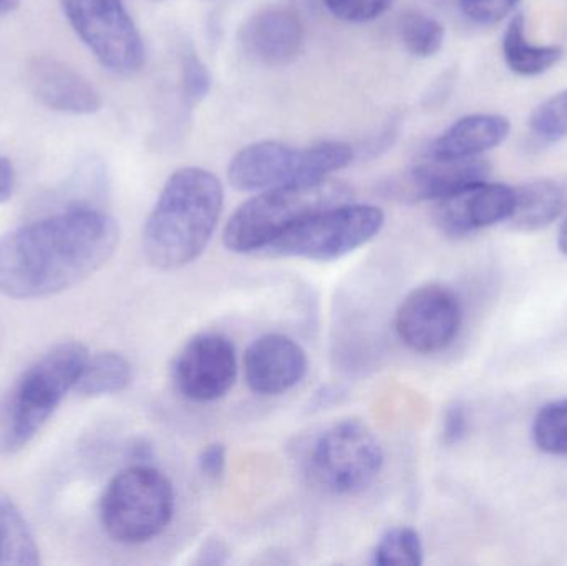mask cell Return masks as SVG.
<instances>
[{"label":"cell","instance_id":"cell-1","mask_svg":"<svg viewBox=\"0 0 567 566\" xmlns=\"http://www.w3.org/2000/svg\"><path fill=\"white\" fill-rule=\"evenodd\" d=\"M120 245V226L96 206H75L0 238V292L13 299L59 295L99 271Z\"/></svg>","mask_w":567,"mask_h":566},{"label":"cell","instance_id":"cell-2","mask_svg":"<svg viewBox=\"0 0 567 566\" xmlns=\"http://www.w3.org/2000/svg\"><path fill=\"white\" fill-rule=\"evenodd\" d=\"M225 189L212 172L186 166L169 176L143 229L150 265L165 271L195 261L212 241Z\"/></svg>","mask_w":567,"mask_h":566},{"label":"cell","instance_id":"cell-3","mask_svg":"<svg viewBox=\"0 0 567 566\" xmlns=\"http://www.w3.org/2000/svg\"><path fill=\"white\" fill-rule=\"evenodd\" d=\"M352 189L339 179L262 189L236 209L223 235L226 248L239 255L265 251L297 223L322 209L352 202Z\"/></svg>","mask_w":567,"mask_h":566},{"label":"cell","instance_id":"cell-4","mask_svg":"<svg viewBox=\"0 0 567 566\" xmlns=\"http://www.w3.org/2000/svg\"><path fill=\"white\" fill-rule=\"evenodd\" d=\"M89 359L80 342H63L30 366L12 389L0 428V451H22L52 418Z\"/></svg>","mask_w":567,"mask_h":566},{"label":"cell","instance_id":"cell-5","mask_svg":"<svg viewBox=\"0 0 567 566\" xmlns=\"http://www.w3.org/2000/svg\"><path fill=\"white\" fill-rule=\"evenodd\" d=\"M175 488L158 469L135 464L120 472L103 494L100 517L106 535L123 545L153 541L175 515Z\"/></svg>","mask_w":567,"mask_h":566},{"label":"cell","instance_id":"cell-6","mask_svg":"<svg viewBox=\"0 0 567 566\" xmlns=\"http://www.w3.org/2000/svg\"><path fill=\"white\" fill-rule=\"evenodd\" d=\"M355 158L342 142H322L290 148L279 142H259L236 153L229 163V183L241 192H262L276 186L320 182L346 168Z\"/></svg>","mask_w":567,"mask_h":566},{"label":"cell","instance_id":"cell-7","mask_svg":"<svg viewBox=\"0 0 567 566\" xmlns=\"http://www.w3.org/2000/svg\"><path fill=\"white\" fill-rule=\"evenodd\" d=\"M383 459L382 444L372 429L347 419L313 439L303 465L310 481L327 494L357 495L379 477Z\"/></svg>","mask_w":567,"mask_h":566},{"label":"cell","instance_id":"cell-8","mask_svg":"<svg viewBox=\"0 0 567 566\" xmlns=\"http://www.w3.org/2000/svg\"><path fill=\"white\" fill-rule=\"evenodd\" d=\"M383 223L385 213L379 206L342 203L297 223L265 253L275 258L336 261L372 241Z\"/></svg>","mask_w":567,"mask_h":566},{"label":"cell","instance_id":"cell-9","mask_svg":"<svg viewBox=\"0 0 567 566\" xmlns=\"http://www.w3.org/2000/svg\"><path fill=\"white\" fill-rule=\"evenodd\" d=\"M65 19L110 72L132 75L145 63L142 35L123 0H60Z\"/></svg>","mask_w":567,"mask_h":566},{"label":"cell","instance_id":"cell-10","mask_svg":"<svg viewBox=\"0 0 567 566\" xmlns=\"http://www.w3.org/2000/svg\"><path fill=\"white\" fill-rule=\"evenodd\" d=\"M458 296L442 285L413 289L395 316L400 341L420 354H435L449 348L462 328Z\"/></svg>","mask_w":567,"mask_h":566},{"label":"cell","instance_id":"cell-11","mask_svg":"<svg viewBox=\"0 0 567 566\" xmlns=\"http://www.w3.org/2000/svg\"><path fill=\"white\" fill-rule=\"evenodd\" d=\"M236 378L235 344L219 332H202L189 339L173 366V381L179 394L199 404L225 398Z\"/></svg>","mask_w":567,"mask_h":566},{"label":"cell","instance_id":"cell-12","mask_svg":"<svg viewBox=\"0 0 567 566\" xmlns=\"http://www.w3.org/2000/svg\"><path fill=\"white\" fill-rule=\"evenodd\" d=\"M513 208L515 188L486 179L436 202L435 223L445 235L463 238L508 222Z\"/></svg>","mask_w":567,"mask_h":566},{"label":"cell","instance_id":"cell-13","mask_svg":"<svg viewBox=\"0 0 567 566\" xmlns=\"http://www.w3.org/2000/svg\"><path fill=\"white\" fill-rule=\"evenodd\" d=\"M25 85L40 105L63 115H93L102 109V95L93 83L55 56L29 60Z\"/></svg>","mask_w":567,"mask_h":566},{"label":"cell","instance_id":"cell-14","mask_svg":"<svg viewBox=\"0 0 567 566\" xmlns=\"http://www.w3.org/2000/svg\"><path fill=\"white\" fill-rule=\"evenodd\" d=\"M307 371L306 351L289 336H261L245 354L246 382L255 394H286L306 378Z\"/></svg>","mask_w":567,"mask_h":566},{"label":"cell","instance_id":"cell-15","mask_svg":"<svg viewBox=\"0 0 567 566\" xmlns=\"http://www.w3.org/2000/svg\"><path fill=\"white\" fill-rule=\"evenodd\" d=\"M492 165L482 156L429 158L393 179L390 192L403 202H440L466 186L486 182Z\"/></svg>","mask_w":567,"mask_h":566},{"label":"cell","instance_id":"cell-16","mask_svg":"<svg viewBox=\"0 0 567 566\" xmlns=\"http://www.w3.org/2000/svg\"><path fill=\"white\" fill-rule=\"evenodd\" d=\"M306 27L289 6L259 10L241 29V47L249 59L266 66H284L300 55Z\"/></svg>","mask_w":567,"mask_h":566},{"label":"cell","instance_id":"cell-17","mask_svg":"<svg viewBox=\"0 0 567 566\" xmlns=\"http://www.w3.org/2000/svg\"><path fill=\"white\" fill-rule=\"evenodd\" d=\"M512 123L493 113L468 115L453 123L426 150L429 158H473L496 148L508 138Z\"/></svg>","mask_w":567,"mask_h":566},{"label":"cell","instance_id":"cell-18","mask_svg":"<svg viewBox=\"0 0 567 566\" xmlns=\"http://www.w3.org/2000/svg\"><path fill=\"white\" fill-rule=\"evenodd\" d=\"M567 212V179L548 176L515 188V208L508 218L515 231L535 233L548 228Z\"/></svg>","mask_w":567,"mask_h":566},{"label":"cell","instance_id":"cell-19","mask_svg":"<svg viewBox=\"0 0 567 566\" xmlns=\"http://www.w3.org/2000/svg\"><path fill=\"white\" fill-rule=\"evenodd\" d=\"M503 59L516 75L538 76L561 62L565 50L559 45H536L526 37L523 13H516L503 35Z\"/></svg>","mask_w":567,"mask_h":566},{"label":"cell","instance_id":"cell-20","mask_svg":"<svg viewBox=\"0 0 567 566\" xmlns=\"http://www.w3.org/2000/svg\"><path fill=\"white\" fill-rule=\"evenodd\" d=\"M133 369L128 359L118 352L89 356L73 391L82 398H103L128 388Z\"/></svg>","mask_w":567,"mask_h":566},{"label":"cell","instance_id":"cell-21","mask_svg":"<svg viewBox=\"0 0 567 566\" xmlns=\"http://www.w3.org/2000/svg\"><path fill=\"white\" fill-rule=\"evenodd\" d=\"M39 564L40 552L25 518L10 498L0 495V565Z\"/></svg>","mask_w":567,"mask_h":566},{"label":"cell","instance_id":"cell-22","mask_svg":"<svg viewBox=\"0 0 567 566\" xmlns=\"http://www.w3.org/2000/svg\"><path fill=\"white\" fill-rule=\"evenodd\" d=\"M399 33L406 52L419 59L435 55L445 42L443 23L420 10H409L400 17Z\"/></svg>","mask_w":567,"mask_h":566},{"label":"cell","instance_id":"cell-23","mask_svg":"<svg viewBox=\"0 0 567 566\" xmlns=\"http://www.w3.org/2000/svg\"><path fill=\"white\" fill-rule=\"evenodd\" d=\"M536 447L545 454L567 457V399L546 404L533 422Z\"/></svg>","mask_w":567,"mask_h":566},{"label":"cell","instance_id":"cell-24","mask_svg":"<svg viewBox=\"0 0 567 566\" xmlns=\"http://www.w3.org/2000/svg\"><path fill=\"white\" fill-rule=\"evenodd\" d=\"M372 562L379 566L422 565L423 544L419 532L409 527L392 528L386 532L373 550Z\"/></svg>","mask_w":567,"mask_h":566},{"label":"cell","instance_id":"cell-25","mask_svg":"<svg viewBox=\"0 0 567 566\" xmlns=\"http://www.w3.org/2000/svg\"><path fill=\"white\" fill-rule=\"evenodd\" d=\"M529 126L545 142L567 138V90L543 102L533 112Z\"/></svg>","mask_w":567,"mask_h":566},{"label":"cell","instance_id":"cell-26","mask_svg":"<svg viewBox=\"0 0 567 566\" xmlns=\"http://www.w3.org/2000/svg\"><path fill=\"white\" fill-rule=\"evenodd\" d=\"M213 75L195 52L182 56V96L188 109L198 106L212 92Z\"/></svg>","mask_w":567,"mask_h":566},{"label":"cell","instance_id":"cell-27","mask_svg":"<svg viewBox=\"0 0 567 566\" xmlns=\"http://www.w3.org/2000/svg\"><path fill=\"white\" fill-rule=\"evenodd\" d=\"M329 12L343 22L363 23L379 19L393 0H323Z\"/></svg>","mask_w":567,"mask_h":566},{"label":"cell","instance_id":"cell-28","mask_svg":"<svg viewBox=\"0 0 567 566\" xmlns=\"http://www.w3.org/2000/svg\"><path fill=\"white\" fill-rule=\"evenodd\" d=\"M522 0H456L466 19L478 25H495L515 12Z\"/></svg>","mask_w":567,"mask_h":566},{"label":"cell","instance_id":"cell-29","mask_svg":"<svg viewBox=\"0 0 567 566\" xmlns=\"http://www.w3.org/2000/svg\"><path fill=\"white\" fill-rule=\"evenodd\" d=\"M470 418L465 405L453 402L445 409L442 422V442L449 447L460 444L468 435Z\"/></svg>","mask_w":567,"mask_h":566},{"label":"cell","instance_id":"cell-30","mask_svg":"<svg viewBox=\"0 0 567 566\" xmlns=\"http://www.w3.org/2000/svg\"><path fill=\"white\" fill-rule=\"evenodd\" d=\"M226 462H228V452L223 444L206 445L199 454L198 465L202 474L209 481H218L226 471Z\"/></svg>","mask_w":567,"mask_h":566},{"label":"cell","instance_id":"cell-31","mask_svg":"<svg viewBox=\"0 0 567 566\" xmlns=\"http://www.w3.org/2000/svg\"><path fill=\"white\" fill-rule=\"evenodd\" d=\"M228 560V548L223 544L219 538H213V541L203 544L202 552L198 554V560L196 564L199 565H223Z\"/></svg>","mask_w":567,"mask_h":566},{"label":"cell","instance_id":"cell-32","mask_svg":"<svg viewBox=\"0 0 567 566\" xmlns=\"http://www.w3.org/2000/svg\"><path fill=\"white\" fill-rule=\"evenodd\" d=\"M16 188V169L9 158L0 156V205L12 196Z\"/></svg>","mask_w":567,"mask_h":566},{"label":"cell","instance_id":"cell-33","mask_svg":"<svg viewBox=\"0 0 567 566\" xmlns=\"http://www.w3.org/2000/svg\"><path fill=\"white\" fill-rule=\"evenodd\" d=\"M20 0H0V16L13 12L19 9Z\"/></svg>","mask_w":567,"mask_h":566},{"label":"cell","instance_id":"cell-34","mask_svg":"<svg viewBox=\"0 0 567 566\" xmlns=\"http://www.w3.org/2000/svg\"><path fill=\"white\" fill-rule=\"evenodd\" d=\"M558 245L563 255L567 256V216L565 223H563L561 229H559Z\"/></svg>","mask_w":567,"mask_h":566},{"label":"cell","instance_id":"cell-35","mask_svg":"<svg viewBox=\"0 0 567 566\" xmlns=\"http://www.w3.org/2000/svg\"><path fill=\"white\" fill-rule=\"evenodd\" d=\"M156 2H163V0H156Z\"/></svg>","mask_w":567,"mask_h":566}]
</instances>
